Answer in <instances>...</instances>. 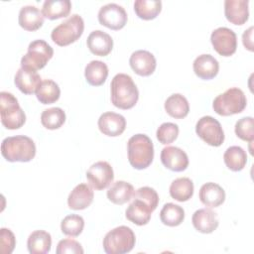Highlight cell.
<instances>
[{
  "label": "cell",
  "instance_id": "obj_1",
  "mask_svg": "<svg viewBox=\"0 0 254 254\" xmlns=\"http://www.w3.org/2000/svg\"><path fill=\"white\" fill-rule=\"evenodd\" d=\"M111 102L120 109H130L139 99L138 88L132 77L126 73H117L110 84Z\"/></svg>",
  "mask_w": 254,
  "mask_h": 254
},
{
  "label": "cell",
  "instance_id": "obj_2",
  "mask_svg": "<svg viewBox=\"0 0 254 254\" xmlns=\"http://www.w3.org/2000/svg\"><path fill=\"white\" fill-rule=\"evenodd\" d=\"M1 154L8 162H30L36 155V145L28 136L7 137L1 143Z\"/></svg>",
  "mask_w": 254,
  "mask_h": 254
},
{
  "label": "cell",
  "instance_id": "obj_3",
  "mask_svg": "<svg viewBox=\"0 0 254 254\" xmlns=\"http://www.w3.org/2000/svg\"><path fill=\"white\" fill-rule=\"evenodd\" d=\"M128 161L137 170L148 168L154 159V146L152 140L145 134H135L127 143Z\"/></svg>",
  "mask_w": 254,
  "mask_h": 254
},
{
  "label": "cell",
  "instance_id": "obj_4",
  "mask_svg": "<svg viewBox=\"0 0 254 254\" xmlns=\"http://www.w3.org/2000/svg\"><path fill=\"white\" fill-rule=\"evenodd\" d=\"M136 242L135 233L125 225L108 231L103 238V249L107 254H124L130 252Z\"/></svg>",
  "mask_w": 254,
  "mask_h": 254
},
{
  "label": "cell",
  "instance_id": "obj_5",
  "mask_svg": "<svg viewBox=\"0 0 254 254\" xmlns=\"http://www.w3.org/2000/svg\"><path fill=\"white\" fill-rule=\"evenodd\" d=\"M247 105L244 92L238 87H230L217 95L212 102L213 110L221 116H229L242 112Z\"/></svg>",
  "mask_w": 254,
  "mask_h": 254
},
{
  "label": "cell",
  "instance_id": "obj_6",
  "mask_svg": "<svg viewBox=\"0 0 254 254\" xmlns=\"http://www.w3.org/2000/svg\"><path fill=\"white\" fill-rule=\"evenodd\" d=\"M0 115L3 126L10 130L21 128L26 122V115L17 98L10 92H0Z\"/></svg>",
  "mask_w": 254,
  "mask_h": 254
},
{
  "label": "cell",
  "instance_id": "obj_7",
  "mask_svg": "<svg viewBox=\"0 0 254 254\" xmlns=\"http://www.w3.org/2000/svg\"><path fill=\"white\" fill-rule=\"evenodd\" d=\"M84 30V22L78 14H72L56 28L51 33V38L58 46L64 47L74 43L80 38Z\"/></svg>",
  "mask_w": 254,
  "mask_h": 254
},
{
  "label": "cell",
  "instance_id": "obj_8",
  "mask_svg": "<svg viewBox=\"0 0 254 254\" xmlns=\"http://www.w3.org/2000/svg\"><path fill=\"white\" fill-rule=\"evenodd\" d=\"M53 48L44 40H35L28 46V52L21 59V67L37 71L53 58Z\"/></svg>",
  "mask_w": 254,
  "mask_h": 254
},
{
  "label": "cell",
  "instance_id": "obj_9",
  "mask_svg": "<svg viewBox=\"0 0 254 254\" xmlns=\"http://www.w3.org/2000/svg\"><path fill=\"white\" fill-rule=\"evenodd\" d=\"M195 133L206 144L218 147L224 141L223 129L215 118L211 116H202L195 124Z\"/></svg>",
  "mask_w": 254,
  "mask_h": 254
},
{
  "label": "cell",
  "instance_id": "obj_10",
  "mask_svg": "<svg viewBox=\"0 0 254 254\" xmlns=\"http://www.w3.org/2000/svg\"><path fill=\"white\" fill-rule=\"evenodd\" d=\"M210 42L213 49L222 57H230L236 52L237 37L233 30L226 27H219L212 31Z\"/></svg>",
  "mask_w": 254,
  "mask_h": 254
},
{
  "label": "cell",
  "instance_id": "obj_11",
  "mask_svg": "<svg viewBox=\"0 0 254 254\" xmlns=\"http://www.w3.org/2000/svg\"><path fill=\"white\" fill-rule=\"evenodd\" d=\"M97 18L102 26H105L111 30L122 29L128 20L125 9L116 3H108L103 5L98 11Z\"/></svg>",
  "mask_w": 254,
  "mask_h": 254
},
{
  "label": "cell",
  "instance_id": "obj_12",
  "mask_svg": "<svg viewBox=\"0 0 254 254\" xmlns=\"http://www.w3.org/2000/svg\"><path fill=\"white\" fill-rule=\"evenodd\" d=\"M86 179L94 190H104L114 180L113 169L108 162L98 161L92 164L86 171Z\"/></svg>",
  "mask_w": 254,
  "mask_h": 254
},
{
  "label": "cell",
  "instance_id": "obj_13",
  "mask_svg": "<svg viewBox=\"0 0 254 254\" xmlns=\"http://www.w3.org/2000/svg\"><path fill=\"white\" fill-rule=\"evenodd\" d=\"M161 162L173 172H183L189 166V157L187 153L179 147L167 146L161 151Z\"/></svg>",
  "mask_w": 254,
  "mask_h": 254
},
{
  "label": "cell",
  "instance_id": "obj_14",
  "mask_svg": "<svg viewBox=\"0 0 254 254\" xmlns=\"http://www.w3.org/2000/svg\"><path fill=\"white\" fill-rule=\"evenodd\" d=\"M129 64L138 75L149 76L155 71L157 62L152 53L146 50H138L130 56Z\"/></svg>",
  "mask_w": 254,
  "mask_h": 254
},
{
  "label": "cell",
  "instance_id": "obj_15",
  "mask_svg": "<svg viewBox=\"0 0 254 254\" xmlns=\"http://www.w3.org/2000/svg\"><path fill=\"white\" fill-rule=\"evenodd\" d=\"M100 132L106 136L116 137L121 135L126 128V119L123 115L115 112H104L97 122Z\"/></svg>",
  "mask_w": 254,
  "mask_h": 254
},
{
  "label": "cell",
  "instance_id": "obj_16",
  "mask_svg": "<svg viewBox=\"0 0 254 254\" xmlns=\"http://www.w3.org/2000/svg\"><path fill=\"white\" fill-rule=\"evenodd\" d=\"M93 190L87 184H79L69 192L67 196V205L70 209L81 210L88 207L93 201Z\"/></svg>",
  "mask_w": 254,
  "mask_h": 254
},
{
  "label": "cell",
  "instance_id": "obj_17",
  "mask_svg": "<svg viewBox=\"0 0 254 254\" xmlns=\"http://www.w3.org/2000/svg\"><path fill=\"white\" fill-rule=\"evenodd\" d=\"M86 45L93 55L105 57L113 49V40L109 34L101 30H95L88 35Z\"/></svg>",
  "mask_w": 254,
  "mask_h": 254
},
{
  "label": "cell",
  "instance_id": "obj_18",
  "mask_svg": "<svg viewBox=\"0 0 254 254\" xmlns=\"http://www.w3.org/2000/svg\"><path fill=\"white\" fill-rule=\"evenodd\" d=\"M192 68L196 76L201 79H212L219 70V64L217 60L209 54H203L196 57L192 64Z\"/></svg>",
  "mask_w": 254,
  "mask_h": 254
},
{
  "label": "cell",
  "instance_id": "obj_19",
  "mask_svg": "<svg viewBox=\"0 0 254 254\" xmlns=\"http://www.w3.org/2000/svg\"><path fill=\"white\" fill-rule=\"evenodd\" d=\"M248 0H225L224 15L234 25H243L249 18Z\"/></svg>",
  "mask_w": 254,
  "mask_h": 254
},
{
  "label": "cell",
  "instance_id": "obj_20",
  "mask_svg": "<svg viewBox=\"0 0 254 254\" xmlns=\"http://www.w3.org/2000/svg\"><path fill=\"white\" fill-rule=\"evenodd\" d=\"M193 227L200 233H211L219 224L217 214L210 208H200L194 211L191 217Z\"/></svg>",
  "mask_w": 254,
  "mask_h": 254
},
{
  "label": "cell",
  "instance_id": "obj_21",
  "mask_svg": "<svg viewBox=\"0 0 254 254\" xmlns=\"http://www.w3.org/2000/svg\"><path fill=\"white\" fill-rule=\"evenodd\" d=\"M19 25L26 31H36L44 24V15L39 8L33 5L23 6L19 11Z\"/></svg>",
  "mask_w": 254,
  "mask_h": 254
},
{
  "label": "cell",
  "instance_id": "obj_22",
  "mask_svg": "<svg viewBox=\"0 0 254 254\" xmlns=\"http://www.w3.org/2000/svg\"><path fill=\"white\" fill-rule=\"evenodd\" d=\"M14 82L21 92L24 94H32L36 92L42 82V78L37 71L21 67L15 74Z\"/></svg>",
  "mask_w": 254,
  "mask_h": 254
},
{
  "label": "cell",
  "instance_id": "obj_23",
  "mask_svg": "<svg viewBox=\"0 0 254 254\" xmlns=\"http://www.w3.org/2000/svg\"><path fill=\"white\" fill-rule=\"evenodd\" d=\"M198 196L205 206L217 207L224 202L225 191L219 185L209 182L200 187Z\"/></svg>",
  "mask_w": 254,
  "mask_h": 254
},
{
  "label": "cell",
  "instance_id": "obj_24",
  "mask_svg": "<svg viewBox=\"0 0 254 254\" xmlns=\"http://www.w3.org/2000/svg\"><path fill=\"white\" fill-rule=\"evenodd\" d=\"M152 212V208L146 203L137 198H133L125 211V216L129 221L141 226L146 225L150 221Z\"/></svg>",
  "mask_w": 254,
  "mask_h": 254
},
{
  "label": "cell",
  "instance_id": "obj_25",
  "mask_svg": "<svg viewBox=\"0 0 254 254\" xmlns=\"http://www.w3.org/2000/svg\"><path fill=\"white\" fill-rule=\"evenodd\" d=\"M27 247L31 254H47L52 247V236L45 230H35L28 237Z\"/></svg>",
  "mask_w": 254,
  "mask_h": 254
},
{
  "label": "cell",
  "instance_id": "obj_26",
  "mask_svg": "<svg viewBox=\"0 0 254 254\" xmlns=\"http://www.w3.org/2000/svg\"><path fill=\"white\" fill-rule=\"evenodd\" d=\"M134 194V188L125 181H117L111 185L107 190V198L114 204H124L129 201Z\"/></svg>",
  "mask_w": 254,
  "mask_h": 254
},
{
  "label": "cell",
  "instance_id": "obj_27",
  "mask_svg": "<svg viewBox=\"0 0 254 254\" xmlns=\"http://www.w3.org/2000/svg\"><path fill=\"white\" fill-rule=\"evenodd\" d=\"M84 76L90 85H102L108 76V66L101 61H91L84 68Z\"/></svg>",
  "mask_w": 254,
  "mask_h": 254
},
{
  "label": "cell",
  "instance_id": "obj_28",
  "mask_svg": "<svg viewBox=\"0 0 254 254\" xmlns=\"http://www.w3.org/2000/svg\"><path fill=\"white\" fill-rule=\"evenodd\" d=\"M166 112L176 119L185 118L190 112V104L188 99L181 93L170 95L165 101Z\"/></svg>",
  "mask_w": 254,
  "mask_h": 254
},
{
  "label": "cell",
  "instance_id": "obj_29",
  "mask_svg": "<svg viewBox=\"0 0 254 254\" xmlns=\"http://www.w3.org/2000/svg\"><path fill=\"white\" fill-rule=\"evenodd\" d=\"M71 9L69 0H46L42 6L44 17L50 20H56L66 17Z\"/></svg>",
  "mask_w": 254,
  "mask_h": 254
},
{
  "label": "cell",
  "instance_id": "obj_30",
  "mask_svg": "<svg viewBox=\"0 0 254 254\" xmlns=\"http://www.w3.org/2000/svg\"><path fill=\"white\" fill-rule=\"evenodd\" d=\"M169 191L174 199L180 202L187 201L193 194V183L187 177L178 178L172 182Z\"/></svg>",
  "mask_w": 254,
  "mask_h": 254
},
{
  "label": "cell",
  "instance_id": "obj_31",
  "mask_svg": "<svg viewBox=\"0 0 254 254\" xmlns=\"http://www.w3.org/2000/svg\"><path fill=\"white\" fill-rule=\"evenodd\" d=\"M223 160L229 170L239 172L246 166L247 154L240 146H231L224 152Z\"/></svg>",
  "mask_w": 254,
  "mask_h": 254
},
{
  "label": "cell",
  "instance_id": "obj_32",
  "mask_svg": "<svg viewBox=\"0 0 254 254\" xmlns=\"http://www.w3.org/2000/svg\"><path fill=\"white\" fill-rule=\"evenodd\" d=\"M35 93L41 103L52 104L59 100L61 95V89L56 81L52 79H45L42 80Z\"/></svg>",
  "mask_w": 254,
  "mask_h": 254
},
{
  "label": "cell",
  "instance_id": "obj_33",
  "mask_svg": "<svg viewBox=\"0 0 254 254\" xmlns=\"http://www.w3.org/2000/svg\"><path fill=\"white\" fill-rule=\"evenodd\" d=\"M160 219L167 226H178L185 219V210L182 206L178 204L168 202L164 204L163 208L160 211Z\"/></svg>",
  "mask_w": 254,
  "mask_h": 254
},
{
  "label": "cell",
  "instance_id": "obj_34",
  "mask_svg": "<svg viewBox=\"0 0 254 254\" xmlns=\"http://www.w3.org/2000/svg\"><path fill=\"white\" fill-rule=\"evenodd\" d=\"M161 10L162 2L160 0H136L134 2V11L143 20L155 19Z\"/></svg>",
  "mask_w": 254,
  "mask_h": 254
},
{
  "label": "cell",
  "instance_id": "obj_35",
  "mask_svg": "<svg viewBox=\"0 0 254 254\" xmlns=\"http://www.w3.org/2000/svg\"><path fill=\"white\" fill-rule=\"evenodd\" d=\"M65 122V113L60 107L46 109L41 114V123L50 130L59 129Z\"/></svg>",
  "mask_w": 254,
  "mask_h": 254
},
{
  "label": "cell",
  "instance_id": "obj_36",
  "mask_svg": "<svg viewBox=\"0 0 254 254\" xmlns=\"http://www.w3.org/2000/svg\"><path fill=\"white\" fill-rule=\"evenodd\" d=\"M84 227V220L78 214H68L61 222V230L64 234L71 237L78 236Z\"/></svg>",
  "mask_w": 254,
  "mask_h": 254
},
{
  "label": "cell",
  "instance_id": "obj_37",
  "mask_svg": "<svg viewBox=\"0 0 254 254\" xmlns=\"http://www.w3.org/2000/svg\"><path fill=\"white\" fill-rule=\"evenodd\" d=\"M254 121L251 116L243 117L239 119L234 127L235 134L238 138H240L243 141L247 142H253L254 140Z\"/></svg>",
  "mask_w": 254,
  "mask_h": 254
},
{
  "label": "cell",
  "instance_id": "obj_38",
  "mask_svg": "<svg viewBox=\"0 0 254 254\" xmlns=\"http://www.w3.org/2000/svg\"><path fill=\"white\" fill-rule=\"evenodd\" d=\"M179 135V126L172 122H165L161 124L156 132L157 139L160 143L167 145L173 143Z\"/></svg>",
  "mask_w": 254,
  "mask_h": 254
},
{
  "label": "cell",
  "instance_id": "obj_39",
  "mask_svg": "<svg viewBox=\"0 0 254 254\" xmlns=\"http://www.w3.org/2000/svg\"><path fill=\"white\" fill-rule=\"evenodd\" d=\"M133 198H137L143 201L148 206H150L153 211L157 208L159 203V195L157 191L150 187H142L138 189L136 191H134Z\"/></svg>",
  "mask_w": 254,
  "mask_h": 254
},
{
  "label": "cell",
  "instance_id": "obj_40",
  "mask_svg": "<svg viewBox=\"0 0 254 254\" xmlns=\"http://www.w3.org/2000/svg\"><path fill=\"white\" fill-rule=\"evenodd\" d=\"M0 244H1V253L2 254H10L13 252L16 245V238L14 233L8 229L2 227L0 229Z\"/></svg>",
  "mask_w": 254,
  "mask_h": 254
},
{
  "label": "cell",
  "instance_id": "obj_41",
  "mask_svg": "<svg viewBox=\"0 0 254 254\" xmlns=\"http://www.w3.org/2000/svg\"><path fill=\"white\" fill-rule=\"evenodd\" d=\"M57 254H65V253H74V254H82L84 252L80 243L76 240L65 238L59 241L57 250Z\"/></svg>",
  "mask_w": 254,
  "mask_h": 254
},
{
  "label": "cell",
  "instance_id": "obj_42",
  "mask_svg": "<svg viewBox=\"0 0 254 254\" xmlns=\"http://www.w3.org/2000/svg\"><path fill=\"white\" fill-rule=\"evenodd\" d=\"M242 43L243 46L250 52H253V27H249L244 31L242 35Z\"/></svg>",
  "mask_w": 254,
  "mask_h": 254
}]
</instances>
